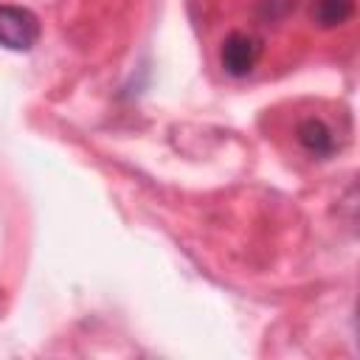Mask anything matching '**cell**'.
Returning <instances> with one entry per match:
<instances>
[{"mask_svg":"<svg viewBox=\"0 0 360 360\" xmlns=\"http://www.w3.org/2000/svg\"><path fill=\"white\" fill-rule=\"evenodd\" d=\"M39 39V20L22 6H0V45L8 51H31Z\"/></svg>","mask_w":360,"mask_h":360,"instance_id":"6da1fadb","label":"cell"},{"mask_svg":"<svg viewBox=\"0 0 360 360\" xmlns=\"http://www.w3.org/2000/svg\"><path fill=\"white\" fill-rule=\"evenodd\" d=\"M262 39L253 37V34H242V31H233L225 37L222 42V51H219V62H222V70L233 79H242L248 73H253V68L259 65L262 59Z\"/></svg>","mask_w":360,"mask_h":360,"instance_id":"7a4b0ae2","label":"cell"},{"mask_svg":"<svg viewBox=\"0 0 360 360\" xmlns=\"http://www.w3.org/2000/svg\"><path fill=\"white\" fill-rule=\"evenodd\" d=\"M298 143L315 158H329L335 152V146H338L332 129L321 118H304L298 124Z\"/></svg>","mask_w":360,"mask_h":360,"instance_id":"3957f363","label":"cell"},{"mask_svg":"<svg viewBox=\"0 0 360 360\" xmlns=\"http://www.w3.org/2000/svg\"><path fill=\"white\" fill-rule=\"evenodd\" d=\"M312 14L321 28H338L354 14V0H318Z\"/></svg>","mask_w":360,"mask_h":360,"instance_id":"277c9868","label":"cell"}]
</instances>
